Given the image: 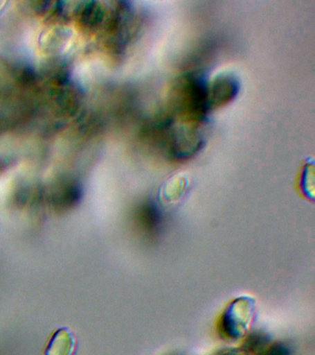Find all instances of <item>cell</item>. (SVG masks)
<instances>
[{"instance_id":"obj_1","label":"cell","mask_w":315,"mask_h":355,"mask_svg":"<svg viewBox=\"0 0 315 355\" xmlns=\"http://www.w3.org/2000/svg\"><path fill=\"white\" fill-rule=\"evenodd\" d=\"M173 107L190 121H201L210 110L208 85L195 74L183 75L171 92Z\"/></svg>"},{"instance_id":"obj_2","label":"cell","mask_w":315,"mask_h":355,"mask_svg":"<svg viewBox=\"0 0 315 355\" xmlns=\"http://www.w3.org/2000/svg\"><path fill=\"white\" fill-rule=\"evenodd\" d=\"M253 304L243 298L232 302L221 320V330L229 338H242L245 334L253 313Z\"/></svg>"},{"instance_id":"obj_3","label":"cell","mask_w":315,"mask_h":355,"mask_svg":"<svg viewBox=\"0 0 315 355\" xmlns=\"http://www.w3.org/2000/svg\"><path fill=\"white\" fill-rule=\"evenodd\" d=\"M239 80L231 75H222L208 85L210 110L228 104L239 93Z\"/></svg>"},{"instance_id":"obj_4","label":"cell","mask_w":315,"mask_h":355,"mask_svg":"<svg viewBox=\"0 0 315 355\" xmlns=\"http://www.w3.org/2000/svg\"><path fill=\"white\" fill-rule=\"evenodd\" d=\"M75 340L70 329L63 327L57 330L49 341L46 355H73Z\"/></svg>"},{"instance_id":"obj_5","label":"cell","mask_w":315,"mask_h":355,"mask_svg":"<svg viewBox=\"0 0 315 355\" xmlns=\"http://www.w3.org/2000/svg\"><path fill=\"white\" fill-rule=\"evenodd\" d=\"M141 221L143 229L149 232H154L159 229L161 223V214L156 205L147 202L143 205L141 210Z\"/></svg>"},{"instance_id":"obj_6","label":"cell","mask_w":315,"mask_h":355,"mask_svg":"<svg viewBox=\"0 0 315 355\" xmlns=\"http://www.w3.org/2000/svg\"><path fill=\"white\" fill-rule=\"evenodd\" d=\"M269 338L262 332H255L251 334L245 341L243 351L249 355H264L268 349Z\"/></svg>"},{"instance_id":"obj_7","label":"cell","mask_w":315,"mask_h":355,"mask_svg":"<svg viewBox=\"0 0 315 355\" xmlns=\"http://www.w3.org/2000/svg\"><path fill=\"white\" fill-rule=\"evenodd\" d=\"M264 355H290V351L284 344L276 343L269 347Z\"/></svg>"},{"instance_id":"obj_8","label":"cell","mask_w":315,"mask_h":355,"mask_svg":"<svg viewBox=\"0 0 315 355\" xmlns=\"http://www.w3.org/2000/svg\"><path fill=\"white\" fill-rule=\"evenodd\" d=\"M221 355H249L247 352L243 351H239V349H231V351L224 352Z\"/></svg>"},{"instance_id":"obj_9","label":"cell","mask_w":315,"mask_h":355,"mask_svg":"<svg viewBox=\"0 0 315 355\" xmlns=\"http://www.w3.org/2000/svg\"><path fill=\"white\" fill-rule=\"evenodd\" d=\"M5 4V2H0V8H2V6Z\"/></svg>"}]
</instances>
